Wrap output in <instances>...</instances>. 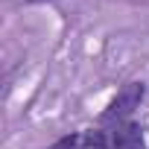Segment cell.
Instances as JSON below:
<instances>
[{
	"label": "cell",
	"mask_w": 149,
	"mask_h": 149,
	"mask_svg": "<svg viewBox=\"0 0 149 149\" xmlns=\"http://www.w3.org/2000/svg\"><path fill=\"white\" fill-rule=\"evenodd\" d=\"M143 97H146V85H143V82H129V85H123V88L117 91V97L108 102V108L100 114V126L126 123V120L134 114V108L143 102Z\"/></svg>",
	"instance_id": "2"
},
{
	"label": "cell",
	"mask_w": 149,
	"mask_h": 149,
	"mask_svg": "<svg viewBox=\"0 0 149 149\" xmlns=\"http://www.w3.org/2000/svg\"><path fill=\"white\" fill-rule=\"evenodd\" d=\"M29 3H35V0H29Z\"/></svg>",
	"instance_id": "4"
},
{
	"label": "cell",
	"mask_w": 149,
	"mask_h": 149,
	"mask_svg": "<svg viewBox=\"0 0 149 149\" xmlns=\"http://www.w3.org/2000/svg\"><path fill=\"white\" fill-rule=\"evenodd\" d=\"M88 149H143V129L132 120L85 132Z\"/></svg>",
	"instance_id": "1"
},
{
	"label": "cell",
	"mask_w": 149,
	"mask_h": 149,
	"mask_svg": "<svg viewBox=\"0 0 149 149\" xmlns=\"http://www.w3.org/2000/svg\"><path fill=\"white\" fill-rule=\"evenodd\" d=\"M47 149H88V140H85V132H70L64 137H58L53 146Z\"/></svg>",
	"instance_id": "3"
}]
</instances>
